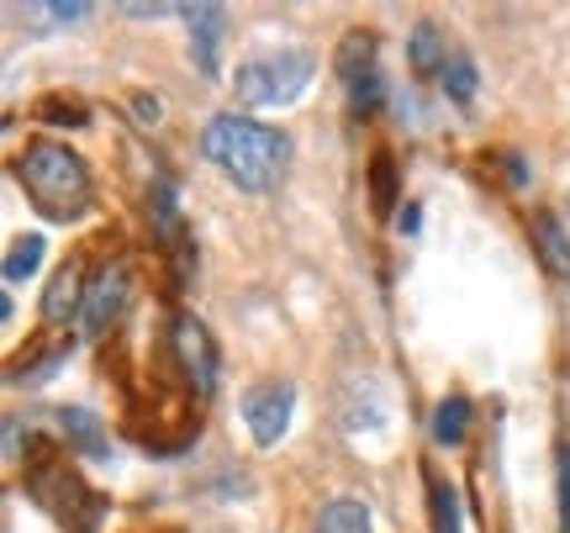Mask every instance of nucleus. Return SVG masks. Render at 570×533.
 I'll return each instance as SVG.
<instances>
[{"instance_id":"1","label":"nucleus","mask_w":570,"mask_h":533,"mask_svg":"<svg viewBox=\"0 0 570 533\" xmlns=\"http://www.w3.org/2000/svg\"><path fill=\"white\" fill-rule=\"evenodd\" d=\"M202 154L238 190H248V196L275 190L285 180V169H291V144H285L275 127L248 122V117H217V122H206Z\"/></svg>"},{"instance_id":"2","label":"nucleus","mask_w":570,"mask_h":533,"mask_svg":"<svg viewBox=\"0 0 570 533\" xmlns=\"http://www.w3.org/2000/svg\"><path fill=\"white\" fill-rule=\"evenodd\" d=\"M21 185H27V196L38 201L42 217H53V223H75L85 217V206H90V175L85 165L59 144H32L21 154L17 165Z\"/></svg>"},{"instance_id":"3","label":"nucleus","mask_w":570,"mask_h":533,"mask_svg":"<svg viewBox=\"0 0 570 533\" xmlns=\"http://www.w3.org/2000/svg\"><path fill=\"white\" fill-rule=\"evenodd\" d=\"M306 80H312V53H275V59H248L233 85L244 106H281L296 101Z\"/></svg>"},{"instance_id":"4","label":"nucleus","mask_w":570,"mask_h":533,"mask_svg":"<svg viewBox=\"0 0 570 533\" xmlns=\"http://www.w3.org/2000/svg\"><path fill=\"white\" fill-rule=\"evenodd\" d=\"M169 344H175V359L185 365L190 386L202 391V396H212V391H217V349H212V333H206L196 317H175Z\"/></svg>"},{"instance_id":"5","label":"nucleus","mask_w":570,"mask_h":533,"mask_svg":"<svg viewBox=\"0 0 570 533\" xmlns=\"http://www.w3.org/2000/svg\"><path fill=\"white\" fill-rule=\"evenodd\" d=\"M291 407H296V391L285 381H259V386L244 396V417L259 444H281V433L291 428Z\"/></svg>"},{"instance_id":"6","label":"nucleus","mask_w":570,"mask_h":533,"mask_svg":"<svg viewBox=\"0 0 570 533\" xmlns=\"http://www.w3.org/2000/svg\"><path fill=\"white\" fill-rule=\"evenodd\" d=\"M122 307H127V269H106L101 280L90 286V296H85V333L90 338H101L117 317H122Z\"/></svg>"},{"instance_id":"7","label":"nucleus","mask_w":570,"mask_h":533,"mask_svg":"<svg viewBox=\"0 0 570 533\" xmlns=\"http://www.w3.org/2000/svg\"><path fill=\"white\" fill-rule=\"evenodd\" d=\"M190 21V48H196V69L217 75V48H223V6H185Z\"/></svg>"},{"instance_id":"8","label":"nucleus","mask_w":570,"mask_h":533,"mask_svg":"<svg viewBox=\"0 0 570 533\" xmlns=\"http://www.w3.org/2000/svg\"><path fill=\"white\" fill-rule=\"evenodd\" d=\"M533 244H539V254H544V265H550L554 280H570V238H566V227H560V217L539 211V217H533Z\"/></svg>"},{"instance_id":"9","label":"nucleus","mask_w":570,"mask_h":533,"mask_svg":"<svg viewBox=\"0 0 570 533\" xmlns=\"http://www.w3.org/2000/svg\"><path fill=\"white\" fill-rule=\"evenodd\" d=\"M75 307H80V269L63 265L59 275L48 280V296H42V317H48V323H63V317H69ZM80 312H85V307H80Z\"/></svg>"},{"instance_id":"10","label":"nucleus","mask_w":570,"mask_h":533,"mask_svg":"<svg viewBox=\"0 0 570 533\" xmlns=\"http://www.w3.org/2000/svg\"><path fill=\"white\" fill-rule=\"evenodd\" d=\"M370 69H375V38H365V32H348L344 48H338V80L354 85V80H365Z\"/></svg>"},{"instance_id":"11","label":"nucleus","mask_w":570,"mask_h":533,"mask_svg":"<svg viewBox=\"0 0 570 533\" xmlns=\"http://www.w3.org/2000/svg\"><path fill=\"white\" fill-rule=\"evenodd\" d=\"M317 533H375V523H370V513L360 507V502H327L323 517H317Z\"/></svg>"},{"instance_id":"12","label":"nucleus","mask_w":570,"mask_h":533,"mask_svg":"<svg viewBox=\"0 0 570 533\" xmlns=\"http://www.w3.org/2000/svg\"><path fill=\"white\" fill-rule=\"evenodd\" d=\"M470 428V402L465 396H449V402H439V412H433V438L439 444H460Z\"/></svg>"},{"instance_id":"13","label":"nucleus","mask_w":570,"mask_h":533,"mask_svg":"<svg viewBox=\"0 0 570 533\" xmlns=\"http://www.w3.org/2000/svg\"><path fill=\"white\" fill-rule=\"evenodd\" d=\"M38 265H42V238L38 233H27V238H17L11 254H6V280H27Z\"/></svg>"},{"instance_id":"14","label":"nucleus","mask_w":570,"mask_h":533,"mask_svg":"<svg viewBox=\"0 0 570 533\" xmlns=\"http://www.w3.org/2000/svg\"><path fill=\"white\" fill-rule=\"evenodd\" d=\"M63 433H75L85 444V454H106V438H101V423L90 417L85 407H63Z\"/></svg>"},{"instance_id":"15","label":"nucleus","mask_w":570,"mask_h":533,"mask_svg":"<svg viewBox=\"0 0 570 533\" xmlns=\"http://www.w3.org/2000/svg\"><path fill=\"white\" fill-rule=\"evenodd\" d=\"M433 533H460V496L449 481H433Z\"/></svg>"},{"instance_id":"16","label":"nucleus","mask_w":570,"mask_h":533,"mask_svg":"<svg viewBox=\"0 0 570 533\" xmlns=\"http://www.w3.org/2000/svg\"><path fill=\"white\" fill-rule=\"evenodd\" d=\"M412 63H417V69H444V48H439V27H417V32H412Z\"/></svg>"},{"instance_id":"17","label":"nucleus","mask_w":570,"mask_h":533,"mask_svg":"<svg viewBox=\"0 0 570 533\" xmlns=\"http://www.w3.org/2000/svg\"><path fill=\"white\" fill-rule=\"evenodd\" d=\"M444 90L454 96V101H470V96H475V63H470V59H449L444 63Z\"/></svg>"},{"instance_id":"18","label":"nucleus","mask_w":570,"mask_h":533,"mask_svg":"<svg viewBox=\"0 0 570 533\" xmlns=\"http://www.w3.org/2000/svg\"><path fill=\"white\" fill-rule=\"evenodd\" d=\"M348 96H354V106H360V111H375V106H381V96H386V90H381V75L370 69L365 80L348 85Z\"/></svg>"},{"instance_id":"19","label":"nucleus","mask_w":570,"mask_h":533,"mask_svg":"<svg viewBox=\"0 0 570 533\" xmlns=\"http://www.w3.org/2000/svg\"><path fill=\"white\" fill-rule=\"evenodd\" d=\"M560 523L570 533V450L560 454Z\"/></svg>"},{"instance_id":"20","label":"nucleus","mask_w":570,"mask_h":533,"mask_svg":"<svg viewBox=\"0 0 570 533\" xmlns=\"http://www.w3.org/2000/svg\"><path fill=\"white\" fill-rule=\"evenodd\" d=\"M132 111H138V122H142V127L159 122V101H154V96H132Z\"/></svg>"},{"instance_id":"21","label":"nucleus","mask_w":570,"mask_h":533,"mask_svg":"<svg viewBox=\"0 0 570 533\" xmlns=\"http://www.w3.org/2000/svg\"><path fill=\"white\" fill-rule=\"evenodd\" d=\"M85 11H90L85 0H69V6H48V17H53V21H80Z\"/></svg>"}]
</instances>
